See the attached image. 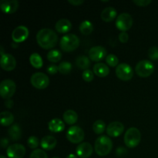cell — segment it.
Listing matches in <instances>:
<instances>
[{
	"instance_id": "6da1fadb",
	"label": "cell",
	"mask_w": 158,
	"mask_h": 158,
	"mask_svg": "<svg viewBox=\"0 0 158 158\" xmlns=\"http://www.w3.org/2000/svg\"><path fill=\"white\" fill-rule=\"evenodd\" d=\"M36 40L38 44L43 49H51L56 45L58 35L52 29L45 28L37 32Z\"/></svg>"
},
{
	"instance_id": "7a4b0ae2",
	"label": "cell",
	"mask_w": 158,
	"mask_h": 158,
	"mask_svg": "<svg viewBox=\"0 0 158 158\" xmlns=\"http://www.w3.org/2000/svg\"><path fill=\"white\" fill-rule=\"evenodd\" d=\"M95 151L99 156H106L110 153L113 148L111 139L107 136H100L96 140L94 144Z\"/></svg>"
},
{
	"instance_id": "3957f363",
	"label": "cell",
	"mask_w": 158,
	"mask_h": 158,
	"mask_svg": "<svg viewBox=\"0 0 158 158\" xmlns=\"http://www.w3.org/2000/svg\"><path fill=\"white\" fill-rule=\"evenodd\" d=\"M60 47L64 52H72L80 46V39L74 34H67L60 40Z\"/></svg>"
},
{
	"instance_id": "277c9868",
	"label": "cell",
	"mask_w": 158,
	"mask_h": 158,
	"mask_svg": "<svg viewBox=\"0 0 158 158\" xmlns=\"http://www.w3.org/2000/svg\"><path fill=\"white\" fill-rule=\"evenodd\" d=\"M141 140V134L136 127H131L126 131L124 135V143L129 148H134Z\"/></svg>"
},
{
	"instance_id": "5b68a950",
	"label": "cell",
	"mask_w": 158,
	"mask_h": 158,
	"mask_svg": "<svg viewBox=\"0 0 158 158\" xmlns=\"http://www.w3.org/2000/svg\"><path fill=\"white\" fill-rule=\"evenodd\" d=\"M136 73L140 77H148L154 73V65L150 60H140L135 67Z\"/></svg>"
},
{
	"instance_id": "8992f818",
	"label": "cell",
	"mask_w": 158,
	"mask_h": 158,
	"mask_svg": "<svg viewBox=\"0 0 158 158\" xmlns=\"http://www.w3.org/2000/svg\"><path fill=\"white\" fill-rule=\"evenodd\" d=\"M16 89V86L13 80H4L0 83V94L5 100H8L14 95Z\"/></svg>"
},
{
	"instance_id": "52a82bcc",
	"label": "cell",
	"mask_w": 158,
	"mask_h": 158,
	"mask_svg": "<svg viewBox=\"0 0 158 158\" xmlns=\"http://www.w3.org/2000/svg\"><path fill=\"white\" fill-rule=\"evenodd\" d=\"M31 84L39 89H46L49 84V79L46 74L43 73H35L30 78Z\"/></svg>"
},
{
	"instance_id": "ba28073f",
	"label": "cell",
	"mask_w": 158,
	"mask_h": 158,
	"mask_svg": "<svg viewBox=\"0 0 158 158\" xmlns=\"http://www.w3.org/2000/svg\"><path fill=\"white\" fill-rule=\"evenodd\" d=\"M133 25V18L131 15L127 12L120 14L116 19V26L122 32H126Z\"/></svg>"
},
{
	"instance_id": "9c48e42d",
	"label": "cell",
	"mask_w": 158,
	"mask_h": 158,
	"mask_svg": "<svg viewBox=\"0 0 158 158\" xmlns=\"http://www.w3.org/2000/svg\"><path fill=\"white\" fill-rule=\"evenodd\" d=\"M66 137L72 143H79L84 140V131L80 127L73 126L68 129Z\"/></svg>"
},
{
	"instance_id": "30bf717a",
	"label": "cell",
	"mask_w": 158,
	"mask_h": 158,
	"mask_svg": "<svg viewBox=\"0 0 158 158\" xmlns=\"http://www.w3.org/2000/svg\"><path fill=\"white\" fill-rule=\"evenodd\" d=\"M116 75L123 81H128L133 78L134 70L130 65L127 63H120L116 68Z\"/></svg>"
},
{
	"instance_id": "8fae6325",
	"label": "cell",
	"mask_w": 158,
	"mask_h": 158,
	"mask_svg": "<svg viewBox=\"0 0 158 158\" xmlns=\"http://www.w3.org/2000/svg\"><path fill=\"white\" fill-rule=\"evenodd\" d=\"M6 154L9 158H23L26 154V148L20 143H14L7 148Z\"/></svg>"
},
{
	"instance_id": "7c38bea8",
	"label": "cell",
	"mask_w": 158,
	"mask_h": 158,
	"mask_svg": "<svg viewBox=\"0 0 158 158\" xmlns=\"http://www.w3.org/2000/svg\"><path fill=\"white\" fill-rule=\"evenodd\" d=\"M29 36V29L25 26H17L12 33V39L15 43H19L25 41Z\"/></svg>"
},
{
	"instance_id": "4fadbf2b",
	"label": "cell",
	"mask_w": 158,
	"mask_h": 158,
	"mask_svg": "<svg viewBox=\"0 0 158 158\" xmlns=\"http://www.w3.org/2000/svg\"><path fill=\"white\" fill-rule=\"evenodd\" d=\"M106 134L111 137H117L123 134L124 126L121 122L114 121L110 123L106 129Z\"/></svg>"
},
{
	"instance_id": "5bb4252c",
	"label": "cell",
	"mask_w": 158,
	"mask_h": 158,
	"mask_svg": "<svg viewBox=\"0 0 158 158\" xmlns=\"http://www.w3.org/2000/svg\"><path fill=\"white\" fill-rule=\"evenodd\" d=\"M1 67L6 71L13 70L16 66V60L15 57L9 53H5L1 56V61H0Z\"/></svg>"
},
{
	"instance_id": "9a60e30c",
	"label": "cell",
	"mask_w": 158,
	"mask_h": 158,
	"mask_svg": "<svg viewBox=\"0 0 158 158\" xmlns=\"http://www.w3.org/2000/svg\"><path fill=\"white\" fill-rule=\"evenodd\" d=\"M106 56V50L101 46H94L89 50V57L91 60L99 62L105 58Z\"/></svg>"
},
{
	"instance_id": "2e32d148",
	"label": "cell",
	"mask_w": 158,
	"mask_h": 158,
	"mask_svg": "<svg viewBox=\"0 0 158 158\" xmlns=\"http://www.w3.org/2000/svg\"><path fill=\"white\" fill-rule=\"evenodd\" d=\"M19 3L17 0H2L0 2V8L4 13L12 14L18 9Z\"/></svg>"
},
{
	"instance_id": "e0dca14e",
	"label": "cell",
	"mask_w": 158,
	"mask_h": 158,
	"mask_svg": "<svg viewBox=\"0 0 158 158\" xmlns=\"http://www.w3.org/2000/svg\"><path fill=\"white\" fill-rule=\"evenodd\" d=\"M93 154L92 145L87 142L81 143L77 148V154L81 158H88Z\"/></svg>"
},
{
	"instance_id": "ac0fdd59",
	"label": "cell",
	"mask_w": 158,
	"mask_h": 158,
	"mask_svg": "<svg viewBox=\"0 0 158 158\" xmlns=\"http://www.w3.org/2000/svg\"><path fill=\"white\" fill-rule=\"evenodd\" d=\"M56 143L57 140L56 137L49 135L45 136L44 137H43L41 142H40L42 148H43V150H46V151H51V150L54 149L55 147L56 146Z\"/></svg>"
},
{
	"instance_id": "d6986e66",
	"label": "cell",
	"mask_w": 158,
	"mask_h": 158,
	"mask_svg": "<svg viewBox=\"0 0 158 158\" xmlns=\"http://www.w3.org/2000/svg\"><path fill=\"white\" fill-rule=\"evenodd\" d=\"M56 30L60 33H66L72 28V23L66 19H61L55 25Z\"/></svg>"
},
{
	"instance_id": "ffe728a7",
	"label": "cell",
	"mask_w": 158,
	"mask_h": 158,
	"mask_svg": "<svg viewBox=\"0 0 158 158\" xmlns=\"http://www.w3.org/2000/svg\"><path fill=\"white\" fill-rule=\"evenodd\" d=\"M48 128L51 132L59 133L63 131L65 129V124L62 120L59 118H54L49 122Z\"/></svg>"
},
{
	"instance_id": "44dd1931",
	"label": "cell",
	"mask_w": 158,
	"mask_h": 158,
	"mask_svg": "<svg viewBox=\"0 0 158 158\" xmlns=\"http://www.w3.org/2000/svg\"><path fill=\"white\" fill-rule=\"evenodd\" d=\"M94 74L99 77H105L110 73V68L103 63H97L94 66Z\"/></svg>"
},
{
	"instance_id": "7402d4cb",
	"label": "cell",
	"mask_w": 158,
	"mask_h": 158,
	"mask_svg": "<svg viewBox=\"0 0 158 158\" xmlns=\"http://www.w3.org/2000/svg\"><path fill=\"white\" fill-rule=\"evenodd\" d=\"M117 10L114 9V7H106L101 12V19L105 22H111L114 19H117Z\"/></svg>"
},
{
	"instance_id": "603a6c76",
	"label": "cell",
	"mask_w": 158,
	"mask_h": 158,
	"mask_svg": "<svg viewBox=\"0 0 158 158\" xmlns=\"http://www.w3.org/2000/svg\"><path fill=\"white\" fill-rule=\"evenodd\" d=\"M14 121L13 114L9 111H2L0 114V123L2 126H10Z\"/></svg>"
},
{
	"instance_id": "cb8c5ba5",
	"label": "cell",
	"mask_w": 158,
	"mask_h": 158,
	"mask_svg": "<svg viewBox=\"0 0 158 158\" xmlns=\"http://www.w3.org/2000/svg\"><path fill=\"white\" fill-rule=\"evenodd\" d=\"M63 117L66 123L69 125L74 124L77 121V120H78V115L73 110H67L66 111H65Z\"/></svg>"
},
{
	"instance_id": "d4e9b609",
	"label": "cell",
	"mask_w": 158,
	"mask_h": 158,
	"mask_svg": "<svg viewBox=\"0 0 158 158\" xmlns=\"http://www.w3.org/2000/svg\"><path fill=\"white\" fill-rule=\"evenodd\" d=\"M76 64L79 69L86 70L90 66V60L86 56H80L76 60Z\"/></svg>"
},
{
	"instance_id": "484cf974",
	"label": "cell",
	"mask_w": 158,
	"mask_h": 158,
	"mask_svg": "<svg viewBox=\"0 0 158 158\" xmlns=\"http://www.w3.org/2000/svg\"><path fill=\"white\" fill-rule=\"evenodd\" d=\"M9 135L10 138L13 140H18L22 137V131L18 124H14L9 128Z\"/></svg>"
},
{
	"instance_id": "4316f807",
	"label": "cell",
	"mask_w": 158,
	"mask_h": 158,
	"mask_svg": "<svg viewBox=\"0 0 158 158\" xmlns=\"http://www.w3.org/2000/svg\"><path fill=\"white\" fill-rule=\"evenodd\" d=\"M29 62H30L31 65L34 68H35V69H40V68H42V66L43 65V59L40 56V54L36 53V52L32 53L30 56V57H29Z\"/></svg>"
},
{
	"instance_id": "83f0119b",
	"label": "cell",
	"mask_w": 158,
	"mask_h": 158,
	"mask_svg": "<svg viewBox=\"0 0 158 158\" xmlns=\"http://www.w3.org/2000/svg\"><path fill=\"white\" fill-rule=\"evenodd\" d=\"M94 30V26L91 22L85 20L80 25V31L83 35H89Z\"/></svg>"
},
{
	"instance_id": "f1b7e54d",
	"label": "cell",
	"mask_w": 158,
	"mask_h": 158,
	"mask_svg": "<svg viewBox=\"0 0 158 158\" xmlns=\"http://www.w3.org/2000/svg\"><path fill=\"white\" fill-rule=\"evenodd\" d=\"M62 58V53L60 50L57 49H52L47 54V59L49 62L52 63H57L60 61Z\"/></svg>"
},
{
	"instance_id": "f546056e",
	"label": "cell",
	"mask_w": 158,
	"mask_h": 158,
	"mask_svg": "<svg viewBox=\"0 0 158 158\" xmlns=\"http://www.w3.org/2000/svg\"><path fill=\"white\" fill-rule=\"evenodd\" d=\"M59 72L63 75H67L72 69V64L67 61H63L60 63L58 66Z\"/></svg>"
},
{
	"instance_id": "4dcf8cb0",
	"label": "cell",
	"mask_w": 158,
	"mask_h": 158,
	"mask_svg": "<svg viewBox=\"0 0 158 158\" xmlns=\"http://www.w3.org/2000/svg\"><path fill=\"white\" fill-rule=\"evenodd\" d=\"M105 129H106L105 122L101 120H97V121L94 122V123L93 124V130H94V131L97 134H103L105 131Z\"/></svg>"
},
{
	"instance_id": "1f68e13d",
	"label": "cell",
	"mask_w": 158,
	"mask_h": 158,
	"mask_svg": "<svg viewBox=\"0 0 158 158\" xmlns=\"http://www.w3.org/2000/svg\"><path fill=\"white\" fill-rule=\"evenodd\" d=\"M106 62L109 66H112V67H115V66H118L117 64L119 63V60L116 55H114V54H110V55L106 56Z\"/></svg>"
},
{
	"instance_id": "d6a6232c",
	"label": "cell",
	"mask_w": 158,
	"mask_h": 158,
	"mask_svg": "<svg viewBox=\"0 0 158 158\" xmlns=\"http://www.w3.org/2000/svg\"><path fill=\"white\" fill-rule=\"evenodd\" d=\"M29 158H48V156L43 150L35 149L31 153Z\"/></svg>"
},
{
	"instance_id": "836d02e7",
	"label": "cell",
	"mask_w": 158,
	"mask_h": 158,
	"mask_svg": "<svg viewBox=\"0 0 158 158\" xmlns=\"http://www.w3.org/2000/svg\"><path fill=\"white\" fill-rule=\"evenodd\" d=\"M39 139L35 136H31L28 139V146L31 148V149H35L39 145Z\"/></svg>"
},
{
	"instance_id": "e575fe53",
	"label": "cell",
	"mask_w": 158,
	"mask_h": 158,
	"mask_svg": "<svg viewBox=\"0 0 158 158\" xmlns=\"http://www.w3.org/2000/svg\"><path fill=\"white\" fill-rule=\"evenodd\" d=\"M148 56L152 60H158V48L157 46H152L148 50Z\"/></svg>"
},
{
	"instance_id": "d590c367",
	"label": "cell",
	"mask_w": 158,
	"mask_h": 158,
	"mask_svg": "<svg viewBox=\"0 0 158 158\" xmlns=\"http://www.w3.org/2000/svg\"><path fill=\"white\" fill-rule=\"evenodd\" d=\"M94 73H93L92 71L89 70V69H86L84 70L83 73V79L86 82H91L94 78Z\"/></svg>"
},
{
	"instance_id": "8d00e7d4",
	"label": "cell",
	"mask_w": 158,
	"mask_h": 158,
	"mask_svg": "<svg viewBox=\"0 0 158 158\" xmlns=\"http://www.w3.org/2000/svg\"><path fill=\"white\" fill-rule=\"evenodd\" d=\"M151 2H152L151 0H134L133 2L138 6H143V7H144V6H147L149 4H151Z\"/></svg>"
},
{
	"instance_id": "74e56055",
	"label": "cell",
	"mask_w": 158,
	"mask_h": 158,
	"mask_svg": "<svg viewBox=\"0 0 158 158\" xmlns=\"http://www.w3.org/2000/svg\"><path fill=\"white\" fill-rule=\"evenodd\" d=\"M119 40L122 43H126L129 40V35L126 32H121L119 34Z\"/></svg>"
},
{
	"instance_id": "f35d334b",
	"label": "cell",
	"mask_w": 158,
	"mask_h": 158,
	"mask_svg": "<svg viewBox=\"0 0 158 158\" xmlns=\"http://www.w3.org/2000/svg\"><path fill=\"white\" fill-rule=\"evenodd\" d=\"M47 72L49 74H51V75H54L57 72H59L58 66L56 65H50V66H49L47 67Z\"/></svg>"
},
{
	"instance_id": "ab89813d",
	"label": "cell",
	"mask_w": 158,
	"mask_h": 158,
	"mask_svg": "<svg viewBox=\"0 0 158 158\" xmlns=\"http://www.w3.org/2000/svg\"><path fill=\"white\" fill-rule=\"evenodd\" d=\"M116 153H117V155L119 156V157H123V156L126 155L127 153V150L125 149L124 148L120 147V148H118L117 149Z\"/></svg>"
},
{
	"instance_id": "60d3db41",
	"label": "cell",
	"mask_w": 158,
	"mask_h": 158,
	"mask_svg": "<svg viewBox=\"0 0 158 158\" xmlns=\"http://www.w3.org/2000/svg\"><path fill=\"white\" fill-rule=\"evenodd\" d=\"M68 2L70 3L73 6H80L81 4H83L84 2L83 0H68Z\"/></svg>"
},
{
	"instance_id": "b9f144b4",
	"label": "cell",
	"mask_w": 158,
	"mask_h": 158,
	"mask_svg": "<svg viewBox=\"0 0 158 158\" xmlns=\"http://www.w3.org/2000/svg\"><path fill=\"white\" fill-rule=\"evenodd\" d=\"M8 144H9V140L7 138H2L1 140V146L2 148H7Z\"/></svg>"
},
{
	"instance_id": "7bdbcfd3",
	"label": "cell",
	"mask_w": 158,
	"mask_h": 158,
	"mask_svg": "<svg viewBox=\"0 0 158 158\" xmlns=\"http://www.w3.org/2000/svg\"><path fill=\"white\" fill-rule=\"evenodd\" d=\"M5 105H6V107L12 108L13 106V101L11 99H8L5 101Z\"/></svg>"
},
{
	"instance_id": "ee69618b",
	"label": "cell",
	"mask_w": 158,
	"mask_h": 158,
	"mask_svg": "<svg viewBox=\"0 0 158 158\" xmlns=\"http://www.w3.org/2000/svg\"><path fill=\"white\" fill-rule=\"evenodd\" d=\"M66 158H77V157L75 155V154H69L67 157H66Z\"/></svg>"
},
{
	"instance_id": "f6af8a7d",
	"label": "cell",
	"mask_w": 158,
	"mask_h": 158,
	"mask_svg": "<svg viewBox=\"0 0 158 158\" xmlns=\"http://www.w3.org/2000/svg\"><path fill=\"white\" fill-rule=\"evenodd\" d=\"M0 158H6V157H5V156H3V155H1V156H0Z\"/></svg>"
},
{
	"instance_id": "bcb514c9",
	"label": "cell",
	"mask_w": 158,
	"mask_h": 158,
	"mask_svg": "<svg viewBox=\"0 0 158 158\" xmlns=\"http://www.w3.org/2000/svg\"><path fill=\"white\" fill-rule=\"evenodd\" d=\"M52 158H60V157H52Z\"/></svg>"
}]
</instances>
